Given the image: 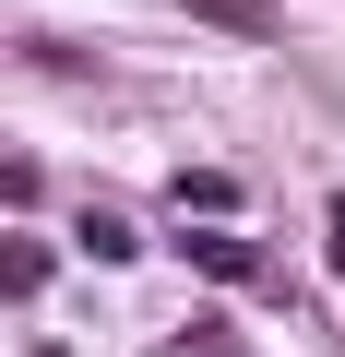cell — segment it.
I'll return each instance as SVG.
<instances>
[{
    "label": "cell",
    "instance_id": "cell-2",
    "mask_svg": "<svg viewBox=\"0 0 345 357\" xmlns=\"http://www.w3.org/2000/svg\"><path fill=\"white\" fill-rule=\"evenodd\" d=\"M48 286V250L36 238H0V298H36Z\"/></svg>",
    "mask_w": 345,
    "mask_h": 357
},
{
    "label": "cell",
    "instance_id": "cell-1",
    "mask_svg": "<svg viewBox=\"0 0 345 357\" xmlns=\"http://www.w3.org/2000/svg\"><path fill=\"white\" fill-rule=\"evenodd\" d=\"M191 24H215V36H250V48H274V36H286V13H274V0H191Z\"/></svg>",
    "mask_w": 345,
    "mask_h": 357
},
{
    "label": "cell",
    "instance_id": "cell-3",
    "mask_svg": "<svg viewBox=\"0 0 345 357\" xmlns=\"http://www.w3.org/2000/svg\"><path fill=\"white\" fill-rule=\"evenodd\" d=\"M191 274H227V286H250V274H262V262H250V250H238V238H191Z\"/></svg>",
    "mask_w": 345,
    "mask_h": 357
},
{
    "label": "cell",
    "instance_id": "cell-4",
    "mask_svg": "<svg viewBox=\"0 0 345 357\" xmlns=\"http://www.w3.org/2000/svg\"><path fill=\"white\" fill-rule=\"evenodd\" d=\"M179 203H191V215H227V203H238V178H215V167H191V178H179Z\"/></svg>",
    "mask_w": 345,
    "mask_h": 357
},
{
    "label": "cell",
    "instance_id": "cell-5",
    "mask_svg": "<svg viewBox=\"0 0 345 357\" xmlns=\"http://www.w3.org/2000/svg\"><path fill=\"white\" fill-rule=\"evenodd\" d=\"M84 250H95V262H131V250H143V238H131V227H119V215H84Z\"/></svg>",
    "mask_w": 345,
    "mask_h": 357
},
{
    "label": "cell",
    "instance_id": "cell-6",
    "mask_svg": "<svg viewBox=\"0 0 345 357\" xmlns=\"http://www.w3.org/2000/svg\"><path fill=\"white\" fill-rule=\"evenodd\" d=\"M0 203H36V167L24 155H0Z\"/></svg>",
    "mask_w": 345,
    "mask_h": 357
}]
</instances>
